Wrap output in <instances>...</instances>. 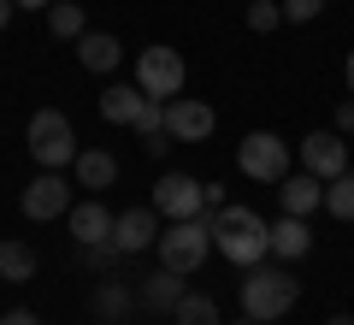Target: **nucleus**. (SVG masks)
Wrapping results in <instances>:
<instances>
[{
    "mask_svg": "<svg viewBox=\"0 0 354 325\" xmlns=\"http://www.w3.org/2000/svg\"><path fill=\"white\" fill-rule=\"evenodd\" d=\"M207 225H213V249L242 272L272 254V225L254 207H218V213H207Z\"/></svg>",
    "mask_w": 354,
    "mask_h": 325,
    "instance_id": "f257e3e1",
    "label": "nucleus"
},
{
    "mask_svg": "<svg viewBox=\"0 0 354 325\" xmlns=\"http://www.w3.org/2000/svg\"><path fill=\"white\" fill-rule=\"evenodd\" d=\"M236 296H242V313L266 325V319H283V313L295 308L301 284H295L283 266H248V272H242V284H236Z\"/></svg>",
    "mask_w": 354,
    "mask_h": 325,
    "instance_id": "f03ea898",
    "label": "nucleus"
},
{
    "mask_svg": "<svg viewBox=\"0 0 354 325\" xmlns=\"http://www.w3.org/2000/svg\"><path fill=\"white\" fill-rule=\"evenodd\" d=\"M160 266H171V272H201L207 249H213V225H207V213H195V219H171V225L160 231Z\"/></svg>",
    "mask_w": 354,
    "mask_h": 325,
    "instance_id": "7ed1b4c3",
    "label": "nucleus"
},
{
    "mask_svg": "<svg viewBox=\"0 0 354 325\" xmlns=\"http://www.w3.org/2000/svg\"><path fill=\"white\" fill-rule=\"evenodd\" d=\"M30 154H36L41 172H65V166H77V130L71 118L59 113V107H41L36 118H30Z\"/></svg>",
    "mask_w": 354,
    "mask_h": 325,
    "instance_id": "20e7f679",
    "label": "nucleus"
},
{
    "mask_svg": "<svg viewBox=\"0 0 354 325\" xmlns=\"http://www.w3.org/2000/svg\"><path fill=\"white\" fill-rule=\"evenodd\" d=\"M236 166L254 177V184H283L290 177V142L278 130H248L236 148Z\"/></svg>",
    "mask_w": 354,
    "mask_h": 325,
    "instance_id": "39448f33",
    "label": "nucleus"
},
{
    "mask_svg": "<svg viewBox=\"0 0 354 325\" xmlns=\"http://www.w3.org/2000/svg\"><path fill=\"white\" fill-rule=\"evenodd\" d=\"M136 89H142V95H153V100L183 95V53H177V48H142Z\"/></svg>",
    "mask_w": 354,
    "mask_h": 325,
    "instance_id": "423d86ee",
    "label": "nucleus"
},
{
    "mask_svg": "<svg viewBox=\"0 0 354 325\" xmlns=\"http://www.w3.org/2000/svg\"><path fill=\"white\" fill-rule=\"evenodd\" d=\"M153 207H160V219H195V213H207V184H195L189 172H165L153 184Z\"/></svg>",
    "mask_w": 354,
    "mask_h": 325,
    "instance_id": "0eeeda50",
    "label": "nucleus"
},
{
    "mask_svg": "<svg viewBox=\"0 0 354 325\" xmlns=\"http://www.w3.org/2000/svg\"><path fill=\"white\" fill-rule=\"evenodd\" d=\"M18 207H24V219H36V225H48V219H59V213H71V184H65V172H41L36 184H24V195H18Z\"/></svg>",
    "mask_w": 354,
    "mask_h": 325,
    "instance_id": "6e6552de",
    "label": "nucleus"
},
{
    "mask_svg": "<svg viewBox=\"0 0 354 325\" xmlns=\"http://www.w3.org/2000/svg\"><path fill=\"white\" fill-rule=\"evenodd\" d=\"M213 125H218V113L207 107V100H195V95H171L165 100V137L171 142H207Z\"/></svg>",
    "mask_w": 354,
    "mask_h": 325,
    "instance_id": "1a4fd4ad",
    "label": "nucleus"
},
{
    "mask_svg": "<svg viewBox=\"0 0 354 325\" xmlns=\"http://www.w3.org/2000/svg\"><path fill=\"white\" fill-rule=\"evenodd\" d=\"M348 160H354V142H342V130H313V137H301V166L313 177H342L348 172Z\"/></svg>",
    "mask_w": 354,
    "mask_h": 325,
    "instance_id": "9d476101",
    "label": "nucleus"
},
{
    "mask_svg": "<svg viewBox=\"0 0 354 325\" xmlns=\"http://www.w3.org/2000/svg\"><path fill=\"white\" fill-rule=\"evenodd\" d=\"M160 243V207H124L113 219V249L118 254H142Z\"/></svg>",
    "mask_w": 354,
    "mask_h": 325,
    "instance_id": "9b49d317",
    "label": "nucleus"
},
{
    "mask_svg": "<svg viewBox=\"0 0 354 325\" xmlns=\"http://www.w3.org/2000/svg\"><path fill=\"white\" fill-rule=\"evenodd\" d=\"M113 219H118V213H106L101 195L77 201V207L65 213V225H71V237L83 243V249H95V243H113Z\"/></svg>",
    "mask_w": 354,
    "mask_h": 325,
    "instance_id": "f8f14e48",
    "label": "nucleus"
},
{
    "mask_svg": "<svg viewBox=\"0 0 354 325\" xmlns=\"http://www.w3.org/2000/svg\"><path fill=\"white\" fill-rule=\"evenodd\" d=\"M278 207L290 213V219H307L313 207H325V177H313V172L283 177V184H278Z\"/></svg>",
    "mask_w": 354,
    "mask_h": 325,
    "instance_id": "ddd939ff",
    "label": "nucleus"
},
{
    "mask_svg": "<svg viewBox=\"0 0 354 325\" xmlns=\"http://www.w3.org/2000/svg\"><path fill=\"white\" fill-rule=\"evenodd\" d=\"M183 296H189V290H183V272H171V266L148 272V278H142V290H136V301H142V308H153V313H171Z\"/></svg>",
    "mask_w": 354,
    "mask_h": 325,
    "instance_id": "4468645a",
    "label": "nucleus"
},
{
    "mask_svg": "<svg viewBox=\"0 0 354 325\" xmlns=\"http://www.w3.org/2000/svg\"><path fill=\"white\" fill-rule=\"evenodd\" d=\"M118 184V160L106 148H83L77 154V189H88V195H101V189Z\"/></svg>",
    "mask_w": 354,
    "mask_h": 325,
    "instance_id": "2eb2a0df",
    "label": "nucleus"
},
{
    "mask_svg": "<svg viewBox=\"0 0 354 325\" xmlns=\"http://www.w3.org/2000/svg\"><path fill=\"white\" fill-rule=\"evenodd\" d=\"M77 60H83V71H113V65L124 60V48H118V36L83 30V36H77Z\"/></svg>",
    "mask_w": 354,
    "mask_h": 325,
    "instance_id": "dca6fc26",
    "label": "nucleus"
},
{
    "mask_svg": "<svg viewBox=\"0 0 354 325\" xmlns=\"http://www.w3.org/2000/svg\"><path fill=\"white\" fill-rule=\"evenodd\" d=\"M307 249H313V231H307V219H290V213H283L278 225H272V254H278V261H301Z\"/></svg>",
    "mask_w": 354,
    "mask_h": 325,
    "instance_id": "f3484780",
    "label": "nucleus"
},
{
    "mask_svg": "<svg viewBox=\"0 0 354 325\" xmlns=\"http://www.w3.org/2000/svg\"><path fill=\"white\" fill-rule=\"evenodd\" d=\"M0 278H6V284H30V278H36V249L18 243V237H6L0 243Z\"/></svg>",
    "mask_w": 354,
    "mask_h": 325,
    "instance_id": "a211bd4d",
    "label": "nucleus"
},
{
    "mask_svg": "<svg viewBox=\"0 0 354 325\" xmlns=\"http://www.w3.org/2000/svg\"><path fill=\"white\" fill-rule=\"evenodd\" d=\"M142 107H148L142 89H106V95H101V118H106V125H136Z\"/></svg>",
    "mask_w": 354,
    "mask_h": 325,
    "instance_id": "6ab92c4d",
    "label": "nucleus"
},
{
    "mask_svg": "<svg viewBox=\"0 0 354 325\" xmlns=\"http://www.w3.org/2000/svg\"><path fill=\"white\" fill-rule=\"evenodd\" d=\"M171 319L177 325H218V301L207 296V290H189V296L171 308Z\"/></svg>",
    "mask_w": 354,
    "mask_h": 325,
    "instance_id": "aec40b11",
    "label": "nucleus"
},
{
    "mask_svg": "<svg viewBox=\"0 0 354 325\" xmlns=\"http://www.w3.org/2000/svg\"><path fill=\"white\" fill-rule=\"evenodd\" d=\"M48 30L59 42H77V36H83V6H77V0H53V6H48Z\"/></svg>",
    "mask_w": 354,
    "mask_h": 325,
    "instance_id": "412c9836",
    "label": "nucleus"
},
{
    "mask_svg": "<svg viewBox=\"0 0 354 325\" xmlns=\"http://www.w3.org/2000/svg\"><path fill=\"white\" fill-rule=\"evenodd\" d=\"M325 207L337 213V219H354V172H342V177L325 184Z\"/></svg>",
    "mask_w": 354,
    "mask_h": 325,
    "instance_id": "4be33fe9",
    "label": "nucleus"
},
{
    "mask_svg": "<svg viewBox=\"0 0 354 325\" xmlns=\"http://www.w3.org/2000/svg\"><path fill=\"white\" fill-rule=\"evenodd\" d=\"M283 24V0H248V30H278Z\"/></svg>",
    "mask_w": 354,
    "mask_h": 325,
    "instance_id": "5701e85b",
    "label": "nucleus"
},
{
    "mask_svg": "<svg viewBox=\"0 0 354 325\" xmlns=\"http://www.w3.org/2000/svg\"><path fill=\"white\" fill-rule=\"evenodd\" d=\"M95 313H101V319H124V313H130V290L124 284H106L101 296H95Z\"/></svg>",
    "mask_w": 354,
    "mask_h": 325,
    "instance_id": "b1692460",
    "label": "nucleus"
},
{
    "mask_svg": "<svg viewBox=\"0 0 354 325\" xmlns=\"http://www.w3.org/2000/svg\"><path fill=\"white\" fill-rule=\"evenodd\" d=\"M325 12V0H283V18L290 24H307V18H319Z\"/></svg>",
    "mask_w": 354,
    "mask_h": 325,
    "instance_id": "393cba45",
    "label": "nucleus"
},
{
    "mask_svg": "<svg viewBox=\"0 0 354 325\" xmlns=\"http://www.w3.org/2000/svg\"><path fill=\"white\" fill-rule=\"evenodd\" d=\"M337 130H342V137H354V100H342V107H337Z\"/></svg>",
    "mask_w": 354,
    "mask_h": 325,
    "instance_id": "a878e982",
    "label": "nucleus"
},
{
    "mask_svg": "<svg viewBox=\"0 0 354 325\" xmlns=\"http://www.w3.org/2000/svg\"><path fill=\"white\" fill-rule=\"evenodd\" d=\"M0 325H41V319L30 308H12V313H0Z\"/></svg>",
    "mask_w": 354,
    "mask_h": 325,
    "instance_id": "bb28decb",
    "label": "nucleus"
},
{
    "mask_svg": "<svg viewBox=\"0 0 354 325\" xmlns=\"http://www.w3.org/2000/svg\"><path fill=\"white\" fill-rule=\"evenodd\" d=\"M12 6H24V12H48L53 0H12Z\"/></svg>",
    "mask_w": 354,
    "mask_h": 325,
    "instance_id": "cd10ccee",
    "label": "nucleus"
},
{
    "mask_svg": "<svg viewBox=\"0 0 354 325\" xmlns=\"http://www.w3.org/2000/svg\"><path fill=\"white\" fill-rule=\"evenodd\" d=\"M12 12H18V6H12V0H0V30H6V24H12Z\"/></svg>",
    "mask_w": 354,
    "mask_h": 325,
    "instance_id": "c85d7f7f",
    "label": "nucleus"
},
{
    "mask_svg": "<svg viewBox=\"0 0 354 325\" xmlns=\"http://www.w3.org/2000/svg\"><path fill=\"white\" fill-rule=\"evenodd\" d=\"M325 325H354V313H330V319Z\"/></svg>",
    "mask_w": 354,
    "mask_h": 325,
    "instance_id": "c756f323",
    "label": "nucleus"
},
{
    "mask_svg": "<svg viewBox=\"0 0 354 325\" xmlns=\"http://www.w3.org/2000/svg\"><path fill=\"white\" fill-rule=\"evenodd\" d=\"M342 77H348V95H354V53H348V65H342Z\"/></svg>",
    "mask_w": 354,
    "mask_h": 325,
    "instance_id": "7c9ffc66",
    "label": "nucleus"
},
{
    "mask_svg": "<svg viewBox=\"0 0 354 325\" xmlns=\"http://www.w3.org/2000/svg\"><path fill=\"white\" fill-rule=\"evenodd\" d=\"M230 325H260V319H248V313H242V319H230Z\"/></svg>",
    "mask_w": 354,
    "mask_h": 325,
    "instance_id": "2f4dec72",
    "label": "nucleus"
}]
</instances>
